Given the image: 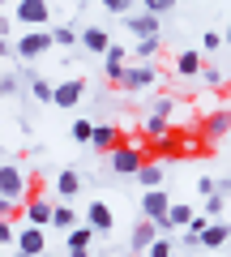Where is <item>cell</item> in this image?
Returning a JSON list of instances; mask_svg holds the SVG:
<instances>
[{"mask_svg":"<svg viewBox=\"0 0 231 257\" xmlns=\"http://www.w3.org/2000/svg\"><path fill=\"white\" fill-rule=\"evenodd\" d=\"M26 202H30V180H26V172H22L18 163H0V214L13 219V210L26 206Z\"/></svg>","mask_w":231,"mask_h":257,"instance_id":"6da1fadb","label":"cell"},{"mask_svg":"<svg viewBox=\"0 0 231 257\" xmlns=\"http://www.w3.org/2000/svg\"><path fill=\"white\" fill-rule=\"evenodd\" d=\"M43 253H47V227L22 223L18 227V257H43Z\"/></svg>","mask_w":231,"mask_h":257,"instance_id":"7a4b0ae2","label":"cell"},{"mask_svg":"<svg viewBox=\"0 0 231 257\" xmlns=\"http://www.w3.org/2000/svg\"><path fill=\"white\" fill-rule=\"evenodd\" d=\"M141 214H146L150 223H158V231L167 236V214H171V197H167L163 189H146V197H141Z\"/></svg>","mask_w":231,"mask_h":257,"instance_id":"3957f363","label":"cell"},{"mask_svg":"<svg viewBox=\"0 0 231 257\" xmlns=\"http://www.w3.org/2000/svg\"><path fill=\"white\" fill-rule=\"evenodd\" d=\"M107 163H111L116 176H137L141 167H146V155H141V146H116L107 155Z\"/></svg>","mask_w":231,"mask_h":257,"instance_id":"277c9868","label":"cell"},{"mask_svg":"<svg viewBox=\"0 0 231 257\" xmlns=\"http://www.w3.org/2000/svg\"><path fill=\"white\" fill-rule=\"evenodd\" d=\"M13 18L22 26H47L52 22V0H18L13 5Z\"/></svg>","mask_w":231,"mask_h":257,"instance_id":"5b68a950","label":"cell"},{"mask_svg":"<svg viewBox=\"0 0 231 257\" xmlns=\"http://www.w3.org/2000/svg\"><path fill=\"white\" fill-rule=\"evenodd\" d=\"M52 43H56V35H52L47 26H39V30H26V35L18 39V56H22V60H39V56H43Z\"/></svg>","mask_w":231,"mask_h":257,"instance_id":"8992f818","label":"cell"},{"mask_svg":"<svg viewBox=\"0 0 231 257\" xmlns=\"http://www.w3.org/2000/svg\"><path fill=\"white\" fill-rule=\"evenodd\" d=\"M94 236H99V231H94L90 223H77V227L69 231V240H65V257H90Z\"/></svg>","mask_w":231,"mask_h":257,"instance_id":"52a82bcc","label":"cell"},{"mask_svg":"<svg viewBox=\"0 0 231 257\" xmlns=\"http://www.w3.org/2000/svg\"><path fill=\"white\" fill-rule=\"evenodd\" d=\"M86 223H90L94 231H116V214H111V206L107 202H86Z\"/></svg>","mask_w":231,"mask_h":257,"instance_id":"ba28073f","label":"cell"},{"mask_svg":"<svg viewBox=\"0 0 231 257\" xmlns=\"http://www.w3.org/2000/svg\"><path fill=\"white\" fill-rule=\"evenodd\" d=\"M124 60H129V52H124L120 43H111L107 47V56H103V73H107V82H124Z\"/></svg>","mask_w":231,"mask_h":257,"instance_id":"9c48e42d","label":"cell"},{"mask_svg":"<svg viewBox=\"0 0 231 257\" xmlns=\"http://www.w3.org/2000/svg\"><path fill=\"white\" fill-rule=\"evenodd\" d=\"M86 94V77H69V82L56 86V107H77Z\"/></svg>","mask_w":231,"mask_h":257,"instance_id":"30bf717a","label":"cell"},{"mask_svg":"<svg viewBox=\"0 0 231 257\" xmlns=\"http://www.w3.org/2000/svg\"><path fill=\"white\" fill-rule=\"evenodd\" d=\"M231 133V111H210V116L201 120V138L205 142H218Z\"/></svg>","mask_w":231,"mask_h":257,"instance_id":"8fae6325","label":"cell"},{"mask_svg":"<svg viewBox=\"0 0 231 257\" xmlns=\"http://www.w3.org/2000/svg\"><path fill=\"white\" fill-rule=\"evenodd\" d=\"M158 82V73H154V64H133L129 73H124V90H146V86H154Z\"/></svg>","mask_w":231,"mask_h":257,"instance_id":"7c38bea8","label":"cell"},{"mask_svg":"<svg viewBox=\"0 0 231 257\" xmlns=\"http://www.w3.org/2000/svg\"><path fill=\"white\" fill-rule=\"evenodd\" d=\"M163 236V231H158V223H150V219H141L137 227H133V253H150V244H154V240Z\"/></svg>","mask_w":231,"mask_h":257,"instance_id":"4fadbf2b","label":"cell"},{"mask_svg":"<svg viewBox=\"0 0 231 257\" xmlns=\"http://www.w3.org/2000/svg\"><path fill=\"white\" fill-rule=\"evenodd\" d=\"M22 210H26V223H39V227H52V214H56V206L47 202V197H30V202L22 206Z\"/></svg>","mask_w":231,"mask_h":257,"instance_id":"5bb4252c","label":"cell"},{"mask_svg":"<svg viewBox=\"0 0 231 257\" xmlns=\"http://www.w3.org/2000/svg\"><path fill=\"white\" fill-rule=\"evenodd\" d=\"M129 30H133L137 39H154V35H158V13H150V9L133 13V18H129Z\"/></svg>","mask_w":231,"mask_h":257,"instance_id":"9a60e30c","label":"cell"},{"mask_svg":"<svg viewBox=\"0 0 231 257\" xmlns=\"http://www.w3.org/2000/svg\"><path fill=\"white\" fill-rule=\"evenodd\" d=\"M82 47H86V52H94V56H107L111 35H107L103 26H86V30H82Z\"/></svg>","mask_w":231,"mask_h":257,"instance_id":"2e32d148","label":"cell"},{"mask_svg":"<svg viewBox=\"0 0 231 257\" xmlns=\"http://www.w3.org/2000/svg\"><path fill=\"white\" fill-rule=\"evenodd\" d=\"M231 240V223H222V219H210V227L201 231V248H222Z\"/></svg>","mask_w":231,"mask_h":257,"instance_id":"e0dca14e","label":"cell"},{"mask_svg":"<svg viewBox=\"0 0 231 257\" xmlns=\"http://www.w3.org/2000/svg\"><path fill=\"white\" fill-rule=\"evenodd\" d=\"M77 193H82V176H77L73 167H65V172L56 176V197H65V202H73Z\"/></svg>","mask_w":231,"mask_h":257,"instance_id":"ac0fdd59","label":"cell"},{"mask_svg":"<svg viewBox=\"0 0 231 257\" xmlns=\"http://www.w3.org/2000/svg\"><path fill=\"white\" fill-rule=\"evenodd\" d=\"M201 69H205L201 52H180V56H176V73H180V77H197Z\"/></svg>","mask_w":231,"mask_h":257,"instance_id":"d6986e66","label":"cell"},{"mask_svg":"<svg viewBox=\"0 0 231 257\" xmlns=\"http://www.w3.org/2000/svg\"><path fill=\"white\" fill-rule=\"evenodd\" d=\"M94 150H103V155H111L116 150V124H94Z\"/></svg>","mask_w":231,"mask_h":257,"instance_id":"ffe728a7","label":"cell"},{"mask_svg":"<svg viewBox=\"0 0 231 257\" xmlns=\"http://www.w3.org/2000/svg\"><path fill=\"white\" fill-rule=\"evenodd\" d=\"M188 223H193V206H188V202H171V214H167V231L188 227Z\"/></svg>","mask_w":231,"mask_h":257,"instance_id":"44dd1931","label":"cell"},{"mask_svg":"<svg viewBox=\"0 0 231 257\" xmlns=\"http://www.w3.org/2000/svg\"><path fill=\"white\" fill-rule=\"evenodd\" d=\"M52 227H56V231H65V236L77 227V214H73V206H69V202H60V206H56V214H52Z\"/></svg>","mask_w":231,"mask_h":257,"instance_id":"7402d4cb","label":"cell"},{"mask_svg":"<svg viewBox=\"0 0 231 257\" xmlns=\"http://www.w3.org/2000/svg\"><path fill=\"white\" fill-rule=\"evenodd\" d=\"M137 184H141V189H163V167H158V163H146V167L137 172Z\"/></svg>","mask_w":231,"mask_h":257,"instance_id":"603a6c76","label":"cell"},{"mask_svg":"<svg viewBox=\"0 0 231 257\" xmlns=\"http://www.w3.org/2000/svg\"><path fill=\"white\" fill-rule=\"evenodd\" d=\"M69 138H73L77 146H90L94 142V124L90 120H73V124H69Z\"/></svg>","mask_w":231,"mask_h":257,"instance_id":"cb8c5ba5","label":"cell"},{"mask_svg":"<svg viewBox=\"0 0 231 257\" xmlns=\"http://www.w3.org/2000/svg\"><path fill=\"white\" fill-rule=\"evenodd\" d=\"M133 56H137L141 64H154V56H158V35H154V39H137V47H133Z\"/></svg>","mask_w":231,"mask_h":257,"instance_id":"d4e9b609","label":"cell"},{"mask_svg":"<svg viewBox=\"0 0 231 257\" xmlns=\"http://www.w3.org/2000/svg\"><path fill=\"white\" fill-rule=\"evenodd\" d=\"M146 138H167V116H158V111H150L146 116Z\"/></svg>","mask_w":231,"mask_h":257,"instance_id":"484cf974","label":"cell"},{"mask_svg":"<svg viewBox=\"0 0 231 257\" xmlns=\"http://www.w3.org/2000/svg\"><path fill=\"white\" fill-rule=\"evenodd\" d=\"M30 90H35V99H39V103H56V86H52V82H43V77H35V82H30Z\"/></svg>","mask_w":231,"mask_h":257,"instance_id":"4316f807","label":"cell"},{"mask_svg":"<svg viewBox=\"0 0 231 257\" xmlns=\"http://www.w3.org/2000/svg\"><path fill=\"white\" fill-rule=\"evenodd\" d=\"M201 77H205V86H214V90H218V86H227V73H222L218 64H205Z\"/></svg>","mask_w":231,"mask_h":257,"instance_id":"83f0119b","label":"cell"},{"mask_svg":"<svg viewBox=\"0 0 231 257\" xmlns=\"http://www.w3.org/2000/svg\"><path fill=\"white\" fill-rule=\"evenodd\" d=\"M52 35H56V43H60V47H73L77 39H82L73 26H52Z\"/></svg>","mask_w":231,"mask_h":257,"instance_id":"f1b7e54d","label":"cell"},{"mask_svg":"<svg viewBox=\"0 0 231 257\" xmlns=\"http://www.w3.org/2000/svg\"><path fill=\"white\" fill-rule=\"evenodd\" d=\"M0 244H5V248L18 244V227H13V219H0Z\"/></svg>","mask_w":231,"mask_h":257,"instance_id":"f546056e","label":"cell"},{"mask_svg":"<svg viewBox=\"0 0 231 257\" xmlns=\"http://www.w3.org/2000/svg\"><path fill=\"white\" fill-rule=\"evenodd\" d=\"M205 219H222V197H218V193H214V197H205Z\"/></svg>","mask_w":231,"mask_h":257,"instance_id":"4dcf8cb0","label":"cell"},{"mask_svg":"<svg viewBox=\"0 0 231 257\" xmlns=\"http://www.w3.org/2000/svg\"><path fill=\"white\" fill-rule=\"evenodd\" d=\"M218 43H227V35H218V30H205V39H201L205 52H218Z\"/></svg>","mask_w":231,"mask_h":257,"instance_id":"1f68e13d","label":"cell"},{"mask_svg":"<svg viewBox=\"0 0 231 257\" xmlns=\"http://www.w3.org/2000/svg\"><path fill=\"white\" fill-rule=\"evenodd\" d=\"M180 248H184V253H188V248H201V236H197V231H180Z\"/></svg>","mask_w":231,"mask_h":257,"instance_id":"d6a6232c","label":"cell"},{"mask_svg":"<svg viewBox=\"0 0 231 257\" xmlns=\"http://www.w3.org/2000/svg\"><path fill=\"white\" fill-rule=\"evenodd\" d=\"M150 257H171V240H167V236H158L154 244H150Z\"/></svg>","mask_w":231,"mask_h":257,"instance_id":"836d02e7","label":"cell"},{"mask_svg":"<svg viewBox=\"0 0 231 257\" xmlns=\"http://www.w3.org/2000/svg\"><path fill=\"white\" fill-rule=\"evenodd\" d=\"M141 9H150V13H167V9H176V0H141Z\"/></svg>","mask_w":231,"mask_h":257,"instance_id":"e575fe53","label":"cell"},{"mask_svg":"<svg viewBox=\"0 0 231 257\" xmlns=\"http://www.w3.org/2000/svg\"><path fill=\"white\" fill-rule=\"evenodd\" d=\"M0 94H5V99H13V94H18V77H13V73L0 77Z\"/></svg>","mask_w":231,"mask_h":257,"instance_id":"d590c367","label":"cell"},{"mask_svg":"<svg viewBox=\"0 0 231 257\" xmlns=\"http://www.w3.org/2000/svg\"><path fill=\"white\" fill-rule=\"evenodd\" d=\"M197 193H201V197H214V193H218V180H210V176H201V180H197Z\"/></svg>","mask_w":231,"mask_h":257,"instance_id":"8d00e7d4","label":"cell"},{"mask_svg":"<svg viewBox=\"0 0 231 257\" xmlns=\"http://www.w3.org/2000/svg\"><path fill=\"white\" fill-rule=\"evenodd\" d=\"M99 5H103L107 13H129V5H133V0H99Z\"/></svg>","mask_w":231,"mask_h":257,"instance_id":"74e56055","label":"cell"},{"mask_svg":"<svg viewBox=\"0 0 231 257\" xmlns=\"http://www.w3.org/2000/svg\"><path fill=\"white\" fill-rule=\"evenodd\" d=\"M171 107H176V103L167 99V94H158V99H154V107H150V111H158V116H171Z\"/></svg>","mask_w":231,"mask_h":257,"instance_id":"f35d334b","label":"cell"},{"mask_svg":"<svg viewBox=\"0 0 231 257\" xmlns=\"http://www.w3.org/2000/svg\"><path fill=\"white\" fill-rule=\"evenodd\" d=\"M205 227H210V219H205V214H193V223H188V231H197V236H201Z\"/></svg>","mask_w":231,"mask_h":257,"instance_id":"ab89813d","label":"cell"},{"mask_svg":"<svg viewBox=\"0 0 231 257\" xmlns=\"http://www.w3.org/2000/svg\"><path fill=\"white\" fill-rule=\"evenodd\" d=\"M227 43H231V26H227Z\"/></svg>","mask_w":231,"mask_h":257,"instance_id":"60d3db41","label":"cell"},{"mask_svg":"<svg viewBox=\"0 0 231 257\" xmlns=\"http://www.w3.org/2000/svg\"><path fill=\"white\" fill-rule=\"evenodd\" d=\"M43 257H56V253H43Z\"/></svg>","mask_w":231,"mask_h":257,"instance_id":"b9f144b4","label":"cell"}]
</instances>
